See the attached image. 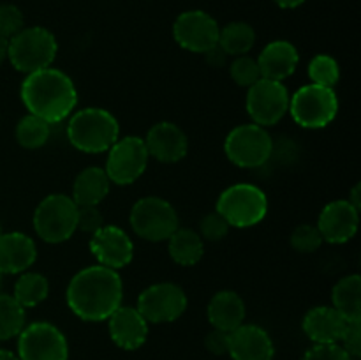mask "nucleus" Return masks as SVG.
Masks as SVG:
<instances>
[{
  "instance_id": "obj_1",
  "label": "nucleus",
  "mask_w": 361,
  "mask_h": 360,
  "mask_svg": "<svg viewBox=\"0 0 361 360\" xmlns=\"http://www.w3.org/2000/svg\"><path fill=\"white\" fill-rule=\"evenodd\" d=\"M123 299V284L118 272L102 265L81 268L67 284L69 309L83 321H106Z\"/></svg>"
},
{
  "instance_id": "obj_2",
  "label": "nucleus",
  "mask_w": 361,
  "mask_h": 360,
  "mask_svg": "<svg viewBox=\"0 0 361 360\" xmlns=\"http://www.w3.org/2000/svg\"><path fill=\"white\" fill-rule=\"evenodd\" d=\"M21 101L30 115L48 124H59L73 115L78 104V90L74 81L55 67L27 74L21 83Z\"/></svg>"
},
{
  "instance_id": "obj_3",
  "label": "nucleus",
  "mask_w": 361,
  "mask_h": 360,
  "mask_svg": "<svg viewBox=\"0 0 361 360\" xmlns=\"http://www.w3.org/2000/svg\"><path fill=\"white\" fill-rule=\"evenodd\" d=\"M67 138L76 150L85 154L108 152L120 138L118 120L104 108H83L71 115Z\"/></svg>"
},
{
  "instance_id": "obj_4",
  "label": "nucleus",
  "mask_w": 361,
  "mask_h": 360,
  "mask_svg": "<svg viewBox=\"0 0 361 360\" xmlns=\"http://www.w3.org/2000/svg\"><path fill=\"white\" fill-rule=\"evenodd\" d=\"M56 53L59 42L44 27H25L7 42V59L11 66L25 74L51 67Z\"/></svg>"
},
{
  "instance_id": "obj_5",
  "label": "nucleus",
  "mask_w": 361,
  "mask_h": 360,
  "mask_svg": "<svg viewBox=\"0 0 361 360\" xmlns=\"http://www.w3.org/2000/svg\"><path fill=\"white\" fill-rule=\"evenodd\" d=\"M215 212L233 228H250L267 217L268 198L254 184H235L222 191Z\"/></svg>"
},
{
  "instance_id": "obj_6",
  "label": "nucleus",
  "mask_w": 361,
  "mask_h": 360,
  "mask_svg": "<svg viewBox=\"0 0 361 360\" xmlns=\"http://www.w3.org/2000/svg\"><path fill=\"white\" fill-rule=\"evenodd\" d=\"M78 205L62 193L48 194L34 212V229L48 244H62L78 232Z\"/></svg>"
},
{
  "instance_id": "obj_7",
  "label": "nucleus",
  "mask_w": 361,
  "mask_h": 360,
  "mask_svg": "<svg viewBox=\"0 0 361 360\" xmlns=\"http://www.w3.org/2000/svg\"><path fill=\"white\" fill-rule=\"evenodd\" d=\"M289 113L300 127L321 129L330 126L338 113V99L334 88L305 85L289 97Z\"/></svg>"
},
{
  "instance_id": "obj_8",
  "label": "nucleus",
  "mask_w": 361,
  "mask_h": 360,
  "mask_svg": "<svg viewBox=\"0 0 361 360\" xmlns=\"http://www.w3.org/2000/svg\"><path fill=\"white\" fill-rule=\"evenodd\" d=\"M129 221L133 232L148 242H164L180 228L175 207L159 196L137 200L133 205Z\"/></svg>"
},
{
  "instance_id": "obj_9",
  "label": "nucleus",
  "mask_w": 361,
  "mask_h": 360,
  "mask_svg": "<svg viewBox=\"0 0 361 360\" xmlns=\"http://www.w3.org/2000/svg\"><path fill=\"white\" fill-rule=\"evenodd\" d=\"M224 152L238 168H259L274 154V140L267 127L257 124H242L229 131L224 141Z\"/></svg>"
},
{
  "instance_id": "obj_10",
  "label": "nucleus",
  "mask_w": 361,
  "mask_h": 360,
  "mask_svg": "<svg viewBox=\"0 0 361 360\" xmlns=\"http://www.w3.org/2000/svg\"><path fill=\"white\" fill-rule=\"evenodd\" d=\"M20 360H69V342L55 325L35 321L18 334Z\"/></svg>"
},
{
  "instance_id": "obj_11",
  "label": "nucleus",
  "mask_w": 361,
  "mask_h": 360,
  "mask_svg": "<svg viewBox=\"0 0 361 360\" xmlns=\"http://www.w3.org/2000/svg\"><path fill=\"white\" fill-rule=\"evenodd\" d=\"M148 159H150V155H148L143 138H118L108 150L104 172L111 184L129 186L143 175L148 166Z\"/></svg>"
},
{
  "instance_id": "obj_12",
  "label": "nucleus",
  "mask_w": 361,
  "mask_h": 360,
  "mask_svg": "<svg viewBox=\"0 0 361 360\" xmlns=\"http://www.w3.org/2000/svg\"><path fill=\"white\" fill-rule=\"evenodd\" d=\"M247 90L249 92H247L245 106L252 124L261 127L275 126L288 113L291 95L282 81L261 78Z\"/></svg>"
},
{
  "instance_id": "obj_13",
  "label": "nucleus",
  "mask_w": 361,
  "mask_h": 360,
  "mask_svg": "<svg viewBox=\"0 0 361 360\" xmlns=\"http://www.w3.org/2000/svg\"><path fill=\"white\" fill-rule=\"evenodd\" d=\"M136 309L148 323H171L187 309V295L175 282H157L137 296Z\"/></svg>"
},
{
  "instance_id": "obj_14",
  "label": "nucleus",
  "mask_w": 361,
  "mask_h": 360,
  "mask_svg": "<svg viewBox=\"0 0 361 360\" xmlns=\"http://www.w3.org/2000/svg\"><path fill=\"white\" fill-rule=\"evenodd\" d=\"M217 20L200 9L185 11L173 23V37L180 48L192 53H207L219 42Z\"/></svg>"
},
{
  "instance_id": "obj_15",
  "label": "nucleus",
  "mask_w": 361,
  "mask_h": 360,
  "mask_svg": "<svg viewBox=\"0 0 361 360\" xmlns=\"http://www.w3.org/2000/svg\"><path fill=\"white\" fill-rule=\"evenodd\" d=\"M90 253L99 265L111 270L127 267L134 258V244L122 228L104 224L92 235Z\"/></svg>"
},
{
  "instance_id": "obj_16",
  "label": "nucleus",
  "mask_w": 361,
  "mask_h": 360,
  "mask_svg": "<svg viewBox=\"0 0 361 360\" xmlns=\"http://www.w3.org/2000/svg\"><path fill=\"white\" fill-rule=\"evenodd\" d=\"M360 226V210L348 200H335L321 210L317 219L323 242L345 244L356 235Z\"/></svg>"
},
{
  "instance_id": "obj_17",
  "label": "nucleus",
  "mask_w": 361,
  "mask_h": 360,
  "mask_svg": "<svg viewBox=\"0 0 361 360\" xmlns=\"http://www.w3.org/2000/svg\"><path fill=\"white\" fill-rule=\"evenodd\" d=\"M228 355L233 360H274L275 344L263 327L242 323L229 332Z\"/></svg>"
},
{
  "instance_id": "obj_18",
  "label": "nucleus",
  "mask_w": 361,
  "mask_h": 360,
  "mask_svg": "<svg viewBox=\"0 0 361 360\" xmlns=\"http://www.w3.org/2000/svg\"><path fill=\"white\" fill-rule=\"evenodd\" d=\"M143 141L150 157L157 159L159 162H168V164L182 161L189 150L187 134L176 124L166 122V120L152 126Z\"/></svg>"
},
{
  "instance_id": "obj_19",
  "label": "nucleus",
  "mask_w": 361,
  "mask_h": 360,
  "mask_svg": "<svg viewBox=\"0 0 361 360\" xmlns=\"http://www.w3.org/2000/svg\"><path fill=\"white\" fill-rule=\"evenodd\" d=\"M106 321H108L109 337L118 348L134 352L147 342L148 321L141 316L136 307L120 306Z\"/></svg>"
},
{
  "instance_id": "obj_20",
  "label": "nucleus",
  "mask_w": 361,
  "mask_h": 360,
  "mask_svg": "<svg viewBox=\"0 0 361 360\" xmlns=\"http://www.w3.org/2000/svg\"><path fill=\"white\" fill-rule=\"evenodd\" d=\"M37 260V247L32 236L21 232L0 235V274H23Z\"/></svg>"
},
{
  "instance_id": "obj_21",
  "label": "nucleus",
  "mask_w": 361,
  "mask_h": 360,
  "mask_svg": "<svg viewBox=\"0 0 361 360\" xmlns=\"http://www.w3.org/2000/svg\"><path fill=\"white\" fill-rule=\"evenodd\" d=\"M261 78L274 81H284L296 71L300 62V53L293 42L277 39L268 42L257 56Z\"/></svg>"
},
{
  "instance_id": "obj_22",
  "label": "nucleus",
  "mask_w": 361,
  "mask_h": 360,
  "mask_svg": "<svg viewBox=\"0 0 361 360\" xmlns=\"http://www.w3.org/2000/svg\"><path fill=\"white\" fill-rule=\"evenodd\" d=\"M349 321L330 306L312 307L303 316V332L314 344H335L341 341Z\"/></svg>"
},
{
  "instance_id": "obj_23",
  "label": "nucleus",
  "mask_w": 361,
  "mask_h": 360,
  "mask_svg": "<svg viewBox=\"0 0 361 360\" xmlns=\"http://www.w3.org/2000/svg\"><path fill=\"white\" fill-rule=\"evenodd\" d=\"M245 302L233 289H221L215 293L207 307V316L212 327L224 332H233L245 323Z\"/></svg>"
},
{
  "instance_id": "obj_24",
  "label": "nucleus",
  "mask_w": 361,
  "mask_h": 360,
  "mask_svg": "<svg viewBox=\"0 0 361 360\" xmlns=\"http://www.w3.org/2000/svg\"><path fill=\"white\" fill-rule=\"evenodd\" d=\"M109 187H111V182L104 168L88 166L78 173L71 198L78 207H99V203L108 196Z\"/></svg>"
},
{
  "instance_id": "obj_25",
  "label": "nucleus",
  "mask_w": 361,
  "mask_h": 360,
  "mask_svg": "<svg viewBox=\"0 0 361 360\" xmlns=\"http://www.w3.org/2000/svg\"><path fill=\"white\" fill-rule=\"evenodd\" d=\"M331 302L348 321H361V277L358 274L344 275L331 289Z\"/></svg>"
},
{
  "instance_id": "obj_26",
  "label": "nucleus",
  "mask_w": 361,
  "mask_h": 360,
  "mask_svg": "<svg viewBox=\"0 0 361 360\" xmlns=\"http://www.w3.org/2000/svg\"><path fill=\"white\" fill-rule=\"evenodd\" d=\"M168 251L171 260L182 267H194L204 254V240L190 228H176L168 239Z\"/></svg>"
},
{
  "instance_id": "obj_27",
  "label": "nucleus",
  "mask_w": 361,
  "mask_h": 360,
  "mask_svg": "<svg viewBox=\"0 0 361 360\" xmlns=\"http://www.w3.org/2000/svg\"><path fill=\"white\" fill-rule=\"evenodd\" d=\"M256 42V30L245 21H231L221 28L217 44L228 56L247 55Z\"/></svg>"
},
{
  "instance_id": "obj_28",
  "label": "nucleus",
  "mask_w": 361,
  "mask_h": 360,
  "mask_svg": "<svg viewBox=\"0 0 361 360\" xmlns=\"http://www.w3.org/2000/svg\"><path fill=\"white\" fill-rule=\"evenodd\" d=\"M49 293V281L39 272H23L14 282L13 296L21 307H35L44 302Z\"/></svg>"
},
{
  "instance_id": "obj_29",
  "label": "nucleus",
  "mask_w": 361,
  "mask_h": 360,
  "mask_svg": "<svg viewBox=\"0 0 361 360\" xmlns=\"http://www.w3.org/2000/svg\"><path fill=\"white\" fill-rule=\"evenodd\" d=\"M51 134V124L46 120L39 119L35 115H25L23 119L18 120L16 129H14V136L20 147L27 148V150H35L46 145Z\"/></svg>"
},
{
  "instance_id": "obj_30",
  "label": "nucleus",
  "mask_w": 361,
  "mask_h": 360,
  "mask_svg": "<svg viewBox=\"0 0 361 360\" xmlns=\"http://www.w3.org/2000/svg\"><path fill=\"white\" fill-rule=\"evenodd\" d=\"M25 325H27L25 307H21L13 295L0 293V341L18 337Z\"/></svg>"
},
{
  "instance_id": "obj_31",
  "label": "nucleus",
  "mask_w": 361,
  "mask_h": 360,
  "mask_svg": "<svg viewBox=\"0 0 361 360\" xmlns=\"http://www.w3.org/2000/svg\"><path fill=\"white\" fill-rule=\"evenodd\" d=\"M309 78L314 85L334 88L341 80V67L334 56L316 55L309 62Z\"/></svg>"
},
{
  "instance_id": "obj_32",
  "label": "nucleus",
  "mask_w": 361,
  "mask_h": 360,
  "mask_svg": "<svg viewBox=\"0 0 361 360\" xmlns=\"http://www.w3.org/2000/svg\"><path fill=\"white\" fill-rule=\"evenodd\" d=\"M229 74H231V80L235 81L240 87H252L256 81L261 80L259 66H257L256 59H250V56L242 55L235 56L231 64H229Z\"/></svg>"
},
{
  "instance_id": "obj_33",
  "label": "nucleus",
  "mask_w": 361,
  "mask_h": 360,
  "mask_svg": "<svg viewBox=\"0 0 361 360\" xmlns=\"http://www.w3.org/2000/svg\"><path fill=\"white\" fill-rule=\"evenodd\" d=\"M321 244H323V236H321L317 226L314 224H300L291 233L293 249L302 254L316 253L321 247Z\"/></svg>"
},
{
  "instance_id": "obj_34",
  "label": "nucleus",
  "mask_w": 361,
  "mask_h": 360,
  "mask_svg": "<svg viewBox=\"0 0 361 360\" xmlns=\"http://www.w3.org/2000/svg\"><path fill=\"white\" fill-rule=\"evenodd\" d=\"M25 28V18L14 4H0V35L9 41Z\"/></svg>"
},
{
  "instance_id": "obj_35",
  "label": "nucleus",
  "mask_w": 361,
  "mask_h": 360,
  "mask_svg": "<svg viewBox=\"0 0 361 360\" xmlns=\"http://www.w3.org/2000/svg\"><path fill=\"white\" fill-rule=\"evenodd\" d=\"M229 228L231 226L224 221V217L221 214L212 212V214H207L201 219L200 236L203 240H208V242H219V240H222L228 235Z\"/></svg>"
},
{
  "instance_id": "obj_36",
  "label": "nucleus",
  "mask_w": 361,
  "mask_h": 360,
  "mask_svg": "<svg viewBox=\"0 0 361 360\" xmlns=\"http://www.w3.org/2000/svg\"><path fill=\"white\" fill-rule=\"evenodd\" d=\"M302 360H355L338 342L335 344H314L303 353Z\"/></svg>"
},
{
  "instance_id": "obj_37",
  "label": "nucleus",
  "mask_w": 361,
  "mask_h": 360,
  "mask_svg": "<svg viewBox=\"0 0 361 360\" xmlns=\"http://www.w3.org/2000/svg\"><path fill=\"white\" fill-rule=\"evenodd\" d=\"M102 226H104V217H102L99 207H78L76 228L80 232L94 235Z\"/></svg>"
},
{
  "instance_id": "obj_38",
  "label": "nucleus",
  "mask_w": 361,
  "mask_h": 360,
  "mask_svg": "<svg viewBox=\"0 0 361 360\" xmlns=\"http://www.w3.org/2000/svg\"><path fill=\"white\" fill-rule=\"evenodd\" d=\"M338 344L353 356V359H360L361 355V321H349L345 327L344 334H342Z\"/></svg>"
},
{
  "instance_id": "obj_39",
  "label": "nucleus",
  "mask_w": 361,
  "mask_h": 360,
  "mask_svg": "<svg viewBox=\"0 0 361 360\" xmlns=\"http://www.w3.org/2000/svg\"><path fill=\"white\" fill-rule=\"evenodd\" d=\"M204 348H207L212 355H217V356L228 355L229 332L217 330V328L208 332L207 337H204Z\"/></svg>"
},
{
  "instance_id": "obj_40",
  "label": "nucleus",
  "mask_w": 361,
  "mask_h": 360,
  "mask_svg": "<svg viewBox=\"0 0 361 360\" xmlns=\"http://www.w3.org/2000/svg\"><path fill=\"white\" fill-rule=\"evenodd\" d=\"M348 201L353 205V207L358 208V210H360V208H361V186H360V184H356V186L353 187L351 196L348 198Z\"/></svg>"
},
{
  "instance_id": "obj_41",
  "label": "nucleus",
  "mask_w": 361,
  "mask_h": 360,
  "mask_svg": "<svg viewBox=\"0 0 361 360\" xmlns=\"http://www.w3.org/2000/svg\"><path fill=\"white\" fill-rule=\"evenodd\" d=\"M275 4H277L279 7H282V9H296V7H300L302 4H305V0H274Z\"/></svg>"
},
{
  "instance_id": "obj_42",
  "label": "nucleus",
  "mask_w": 361,
  "mask_h": 360,
  "mask_svg": "<svg viewBox=\"0 0 361 360\" xmlns=\"http://www.w3.org/2000/svg\"><path fill=\"white\" fill-rule=\"evenodd\" d=\"M7 39L6 37H2V35H0V66H2L4 64V60L7 59Z\"/></svg>"
},
{
  "instance_id": "obj_43",
  "label": "nucleus",
  "mask_w": 361,
  "mask_h": 360,
  "mask_svg": "<svg viewBox=\"0 0 361 360\" xmlns=\"http://www.w3.org/2000/svg\"><path fill=\"white\" fill-rule=\"evenodd\" d=\"M0 360H20V359H18L16 353L9 352V349L0 348Z\"/></svg>"
},
{
  "instance_id": "obj_44",
  "label": "nucleus",
  "mask_w": 361,
  "mask_h": 360,
  "mask_svg": "<svg viewBox=\"0 0 361 360\" xmlns=\"http://www.w3.org/2000/svg\"><path fill=\"white\" fill-rule=\"evenodd\" d=\"M0 286H2V274H0Z\"/></svg>"
},
{
  "instance_id": "obj_45",
  "label": "nucleus",
  "mask_w": 361,
  "mask_h": 360,
  "mask_svg": "<svg viewBox=\"0 0 361 360\" xmlns=\"http://www.w3.org/2000/svg\"><path fill=\"white\" fill-rule=\"evenodd\" d=\"M2 233H4V232H2V224H0V235H2Z\"/></svg>"
}]
</instances>
